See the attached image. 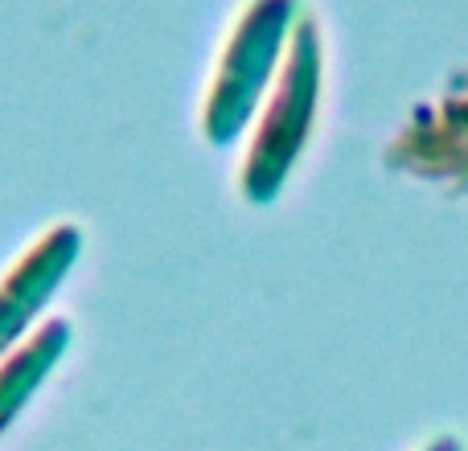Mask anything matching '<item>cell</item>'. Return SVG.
Segmentation results:
<instances>
[{"instance_id": "1", "label": "cell", "mask_w": 468, "mask_h": 451, "mask_svg": "<svg viewBox=\"0 0 468 451\" xmlns=\"http://www.w3.org/2000/svg\"><path fill=\"white\" fill-rule=\"evenodd\" d=\"M296 33V0H250L218 58L210 99H206V136L227 144L259 111L271 79L280 74L288 41Z\"/></svg>"}, {"instance_id": "2", "label": "cell", "mask_w": 468, "mask_h": 451, "mask_svg": "<svg viewBox=\"0 0 468 451\" xmlns=\"http://www.w3.org/2000/svg\"><path fill=\"white\" fill-rule=\"evenodd\" d=\"M316 99H321V37H316L313 21H296V33L288 41V54H283L275 87L263 103L255 144L247 156L242 185L255 202L275 197L296 156L304 152L316 120Z\"/></svg>"}, {"instance_id": "3", "label": "cell", "mask_w": 468, "mask_h": 451, "mask_svg": "<svg viewBox=\"0 0 468 451\" xmlns=\"http://www.w3.org/2000/svg\"><path fill=\"white\" fill-rule=\"evenodd\" d=\"M74 255H79V230H70V226L49 230L37 246L21 255L13 275L0 283V349H8L29 329V320L46 308L62 275L74 267Z\"/></svg>"}, {"instance_id": "4", "label": "cell", "mask_w": 468, "mask_h": 451, "mask_svg": "<svg viewBox=\"0 0 468 451\" xmlns=\"http://www.w3.org/2000/svg\"><path fill=\"white\" fill-rule=\"evenodd\" d=\"M62 345H66V324H49L37 341H29V345L0 370V427H5V423L21 411L25 398L37 390V382L46 378L49 365L58 362Z\"/></svg>"}, {"instance_id": "5", "label": "cell", "mask_w": 468, "mask_h": 451, "mask_svg": "<svg viewBox=\"0 0 468 451\" xmlns=\"http://www.w3.org/2000/svg\"><path fill=\"white\" fill-rule=\"evenodd\" d=\"M431 451H452V447H448V444H444V447H431Z\"/></svg>"}]
</instances>
